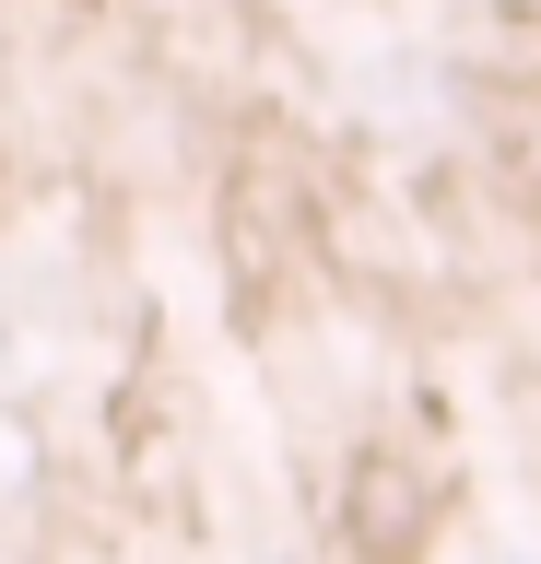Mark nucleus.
<instances>
[{"mask_svg":"<svg viewBox=\"0 0 541 564\" xmlns=\"http://www.w3.org/2000/svg\"><path fill=\"white\" fill-rule=\"evenodd\" d=\"M342 541H354V564H412L435 541V482L412 458L365 447L354 470H342Z\"/></svg>","mask_w":541,"mask_h":564,"instance_id":"nucleus-1","label":"nucleus"}]
</instances>
